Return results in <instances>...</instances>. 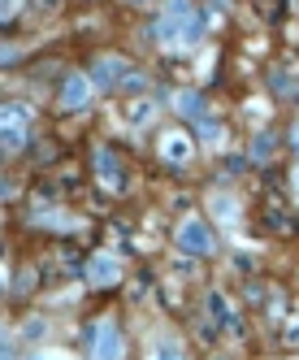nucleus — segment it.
I'll use <instances>...</instances> for the list:
<instances>
[{
    "label": "nucleus",
    "instance_id": "f257e3e1",
    "mask_svg": "<svg viewBox=\"0 0 299 360\" xmlns=\"http://www.w3.org/2000/svg\"><path fill=\"white\" fill-rule=\"evenodd\" d=\"M157 39L165 44V48H191L195 39H199V18L191 13V5L187 0H169V9L161 13V22H157Z\"/></svg>",
    "mask_w": 299,
    "mask_h": 360
},
{
    "label": "nucleus",
    "instance_id": "f03ea898",
    "mask_svg": "<svg viewBox=\"0 0 299 360\" xmlns=\"http://www.w3.org/2000/svg\"><path fill=\"white\" fill-rule=\"evenodd\" d=\"M178 248L182 252H191V256H204V252H213V235H208V226L204 221H182L178 226Z\"/></svg>",
    "mask_w": 299,
    "mask_h": 360
},
{
    "label": "nucleus",
    "instance_id": "7ed1b4c3",
    "mask_svg": "<svg viewBox=\"0 0 299 360\" xmlns=\"http://www.w3.org/2000/svg\"><path fill=\"white\" fill-rule=\"evenodd\" d=\"M27 139V117L22 113H0V152H13Z\"/></svg>",
    "mask_w": 299,
    "mask_h": 360
},
{
    "label": "nucleus",
    "instance_id": "20e7f679",
    "mask_svg": "<svg viewBox=\"0 0 299 360\" xmlns=\"http://www.w3.org/2000/svg\"><path fill=\"white\" fill-rule=\"evenodd\" d=\"M95 360H121V334L117 326H95Z\"/></svg>",
    "mask_w": 299,
    "mask_h": 360
},
{
    "label": "nucleus",
    "instance_id": "39448f33",
    "mask_svg": "<svg viewBox=\"0 0 299 360\" xmlns=\"http://www.w3.org/2000/svg\"><path fill=\"white\" fill-rule=\"evenodd\" d=\"M87 100H91V83L83 74H69V83L61 87V105L65 109H87Z\"/></svg>",
    "mask_w": 299,
    "mask_h": 360
},
{
    "label": "nucleus",
    "instance_id": "423d86ee",
    "mask_svg": "<svg viewBox=\"0 0 299 360\" xmlns=\"http://www.w3.org/2000/svg\"><path fill=\"white\" fill-rule=\"evenodd\" d=\"M173 105H178V113H182V117L204 122V100H199L195 91H178V96H173Z\"/></svg>",
    "mask_w": 299,
    "mask_h": 360
},
{
    "label": "nucleus",
    "instance_id": "0eeeda50",
    "mask_svg": "<svg viewBox=\"0 0 299 360\" xmlns=\"http://www.w3.org/2000/svg\"><path fill=\"white\" fill-rule=\"evenodd\" d=\"M117 70H126V65H121L117 57H105V61L95 65V83H100V87H117V83H121V79H117Z\"/></svg>",
    "mask_w": 299,
    "mask_h": 360
},
{
    "label": "nucleus",
    "instance_id": "6e6552de",
    "mask_svg": "<svg viewBox=\"0 0 299 360\" xmlns=\"http://www.w3.org/2000/svg\"><path fill=\"white\" fill-rule=\"evenodd\" d=\"M117 278V261L113 256H95L91 261V282H113Z\"/></svg>",
    "mask_w": 299,
    "mask_h": 360
},
{
    "label": "nucleus",
    "instance_id": "1a4fd4ad",
    "mask_svg": "<svg viewBox=\"0 0 299 360\" xmlns=\"http://www.w3.org/2000/svg\"><path fill=\"white\" fill-rule=\"evenodd\" d=\"M161 152H165L169 161H187V152H191V148H187V139H182V135H165Z\"/></svg>",
    "mask_w": 299,
    "mask_h": 360
},
{
    "label": "nucleus",
    "instance_id": "9d476101",
    "mask_svg": "<svg viewBox=\"0 0 299 360\" xmlns=\"http://www.w3.org/2000/svg\"><path fill=\"white\" fill-rule=\"evenodd\" d=\"M152 360H187V356H182L178 347H169V343H161V347L152 352Z\"/></svg>",
    "mask_w": 299,
    "mask_h": 360
},
{
    "label": "nucleus",
    "instance_id": "9b49d317",
    "mask_svg": "<svg viewBox=\"0 0 299 360\" xmlns=\"http://www.w3.org/2000/svg\"><path fill=\"white\" fill-rule=\"evenodd\" d=\"M147 117H152V109H147V105H139V109H135V113H131V122H139V126H143V122H147Z\"/></svg>",
    "mask_w": 299,
    "mask_h": 360
},
{
    "label": "nucleus",
    "instance_id": "f8f14e48",
    "mask_svg": "<svg viewBox=\"0 0 299 360\" xmlns=\"http://www.w3.org/2000/svg\"><path fill=\"white\" fill-rule=\"evenodd\" d=\"M35 360H69V356H61V352H39Z\"/></svg>",
    "mask_w": 299,
    "mask_h": 360
}]
</instances>
